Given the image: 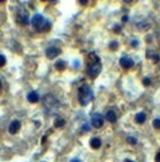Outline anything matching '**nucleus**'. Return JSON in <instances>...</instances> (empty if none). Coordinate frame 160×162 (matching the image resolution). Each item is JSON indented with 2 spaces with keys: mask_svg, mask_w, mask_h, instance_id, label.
Segmentation results:
<instances>
[{
  "mask_svg": "<svg viewBox=\"0 0 160 162\" xmlns=\"http://www.w3.org/2000/svg\"><path fill=\"white\" fill-rule=\"evenodd\" d=\"M54 66H56V69H57V70H61V71H62V70L65 69V62H63V60H58V62L56 63Z\"/></svg>",
  "mask_w": 160,
  "mask_h": 162,
  "instance_id": "obj_14",
  "label": "nucleus"
},
{
  "mask_svg": "<svg viewBox=\"0 0 160 162\" xmlns=\"http://www.w3.org/2000/svg\"><path fill=\"white\" fill-rule=\"evenodd\" d=\"M31 25L37 32H48L52 26L51 22L41 14L33 15V17L31 19Z\"/></svg>",
  "mask_w": 160,
  "mask_h": 162,
  "instance_id": "obj_2",
  "label": "nucleus"
},
{
  "mask_svg": "<svg viewBox=\"0 0 160 162\" xmlns=\"http://www.w3.org/2000/svg\"><path fill=\"white\" fill-rule=\"evenodd\" d=\"M27 101L30 103H37L39 101V95L36 92V91H31L29 95H27Z\"/></svg>",
  "mask_w": 160,
  "mask_h": 162,
  "instance_id": "obj_10",
  "label": "nucleus"
},
{
  "mask_svg": "<svg viewBox=\"0 0 160 162\" xmlns=\"http://www.w3.org/2000/svg\"><path fill=\"white\" fill-rule=\"evenodd\" d=\"M127 142L132 144V145H135V144H137V139H135L134 136H128V138H127Z\"/></svg>",
  "mask_w": 160,
  "mask_h": 162,
  "instance_id": "obj_16",
  "label": "nucleus"
},
{
  "mask_svg": "<svg viewBox=\"0 0 160 162\" xmlns=\"http://www.w3.org/2000/svg\"><path fill=\"white\" fill-rule=\"evenodd\" d=\"M105 117H106V120H108L110 123H116V120H117V114H116V112L112 111V109L107 111V113H106Z\"/></svg>",
  "mask_w": 160,
  "mask_h": 162,
  "instance_id": "obj_9",
  "label": "nucleus"
},
{
  "mask_svg": "<svg viewBox=\"0 0 160 162\" xmlns=\"http://www.w3.org/2000/svg\"><path fill=\"white\" fill-rule=\"evenodd\" d=\"M64 124H65V120H64L63 118H61V117L56 118V120H54V127L62 128V127H64Z\"/></svg>",
  "mask_w": 160,
  "mask_h": 162,
  "instance_id": "obj_13",
  "label": "nucleus"
},
{
  "mask_svg": "<svg viewBox=\"0 0 160 162\" xmlns=\"http://www.w3.org/2000/svg\"><path fill=\"white\" fill-rule=\"evenodd\" d=\"M153 127H154L155 129H160V119L159 118H157V119L153 120Z\"/></svg>",
  "mask_w": 160,
  "mask_h": 162,
  "instance_id": "obj_17",
  "label": "nucleus"
},
{
  "mask_svg": "<svg viewBox=\"0 0 160 162\" xmlns=\"http://www.w3.org/2000/svg\"><path fill=\"white\" fill-rule=\"evenodd\" d=\"M120 65H121L123 69H130V68H133L134 62H133V59L129 58V57H122V58L120 59Z\"/></svg>",
  "mask_w": 160,
  "mask_h": 162,
  "instance_id": "obj_7",
  "label": "nucleus"
},
{
  "mask_svg": "<svg viewBox=\"0 0 160 162\" xmlns=\"http://www.w3.org/2000/svg\"><path fill=\"white\" fill-rule=\"evenodd\" d=\"M117 48H118V42L112 41V42L110 43V49H111V50H116Z\"/></svg>",
  "mask_w": 160,
  "mask_h": 162,
  "instance_id": "obj_15",
  "label": "nucleus"
},
{
  "mask_svg": "<svg viewBox=\"0 0 160 162\" xmlns=\"http://www.w3.org/2000/svg\"><path fill=\"white\" fill-rule=\"evenodd\" d=\"M152 84V80L149 79V77H144L143 79V85H145V86H149Z\"/></svg>",
  "mask_w": 160,
  "mask_h": 162,
  "instance_id": "obj_20",
  "label": "nucleus"
},
{
  "mask_svg": "<svg viewBox=\"0 0 160 162\" xmlns=\"http://www.w3.org/2000/svg\"><path fill=\"white\" fill-rule=\"evenodd\" d=\"M83 130H84V131H89V130H90L89 124H84V125H83Z\"/></svg>",
  "mask_w": 160,
  "mask_h": 162,
  "instance_id": "obj_22",
  "label": "nucleus"
},
{
  "mask_svg": "<svg viewBox=\"0 0 160 162\" xmlns=\"http://www.w3.org/2000/svg\"><path fill=\"white\" fill-rule=\"evenodd\" d=\"M0 89H1V80H0Z\"/></svg>",
  "mask_w": 160,
  "mask_h": 162,
  "instance_id": "obj_28",
  "label": "nucleus"
},
{
  "mask_svg": "<svg viewBox=\"0 0 160 162\" xmlns=\"http://www.w3.org/2000/svg\"><path fill=\"white\" fill-rule=\"evenodd\" d=\"M20 128H21V123L19 120H12L9 125V131L10 134H16L20 130Z\"/></svg>",
  "mask_w": 160,
  "mask_h": 162,
  "instance_id": "obj_8",
  "label": "nucleus"
},
{
  "mask_svg": "<svg viewBox=\"0 0 160 162\" xmlns=\"http://www.w3.org/2000/svg\"><path fill=\"white\" fill-rule=\"evenodd\" d=\"M16 19H17V21H19L21 25H25V26H26V25L30 24L29 12H27V10H25V9H19V10H17Z\"/></svg>",
  "mask_w": 160,
  "mask_h": 162,
  "instance_id": "obj_4",
  "label": "nucleus"
},
{
  "mask_svg": "<svg viewBox=\"0 0 160 162\" xmlns=\"http://www.w3.org/2000/svg\"><path fill=\"white\" fill-rule=\"evenodd\" d=\"M70 162H81V161H80L79 159H73V160H71Z\"/></svg>",
  "mask_w": 160,
  "mask_h": 162,
  "instance_id": "obj_26",
  "label": "nucleus"
},
{
  "mask_svg": "<svg viewBox=\"0 0 160 162\" xmlns=\"http://www.w3.org/2000/svg\"><path fill=\"white\" fill-rule=\"evenodd\" d=\"M113 32H116V33H120L121 32V27L118 26V25H116L115 27H113Z\"/></svg>",
  "mask_w": 160,
  "mask_h": 162,
  "instance_id": "obj_21",
  "label": "nucleus"
},
{
  "mask_svg": "<svg viewBox=\"0 0 160 162\" xmlns=\"http://www.w3.org/2000/svg\"><path fill=\"white\" fill-rule=\"evenodd\" d=\"M134 119H135V122H137L138 124H143V123L145 122V119H147V114H145L144 112H139V113L135 114Z\"/></svg>",
  "mask_w": 160,
  "mask_h": 162,
  "instance_id": "obj_11",
  "label": "nucleus"
},
{
  "mask_svg": "<svg viewBox=\"0 0 160 162\" xmlns=\"http://www.w3.org/2000/svg\"><path fill=\"white\" fill-rule=\"evenodd\" d=\"M122 21H123V22H127V21H128V16H126V15H125V16L122 17Z\"/></svg>",
  "mask_w": 160,
  "mask_h": 162,
  "instance_id": "obj_25",
  "label": "nucleus"
},
{
  "mask_svg": "<svg viewBox=\"0 0 160 162\" xmlns=\"http://www.w3.org/2000/svg\"><path fill=\"white\" fill-rule=\"evenodd\" d=\"M5 64H6V57L0 54V66H4Z\"/></svg>",
  "mask_w": 160,
  "mask_h": 162,
  "instance_id": "obj_19",
  "label": "nucleus"
},
{
  "mask_svg": "<svg viewBox=\"0 0 160 162\" xmlns=\"http://www.w3.org/2000/svg\"><path fill=\"white\" fill-rule=\"evenodd\" d=\"M94 98V92L89 85H81L78 90V99L81 106H88Z\"/></svg>",
  "mask_w": 160,
  "mask_h": 162,
  "instance_id": "obj_3",
  "label": "nucleus"
},
{
  "mask_svg": "<svg viewBox=\"0 0 160 162\" xmlns=\"http://www.w3.org/2000/svg\"><path fill=\"white\" fill-rule=\"evenodd\" d=\"M132 46H133V47L138 46V41H137V39H133V41H132Z\"/></svg>",
  "mask_w": 160,
  "mask_h": 162,
  "instance_id": "obj_24",
  "label": "nucleus"
},
{
  "mask_svg": "<svg viewBox=\"0 0 160 162\" xmlns=\"http://www.w3.org/2000/svg\"><path fill=\"white\" fill-rule=\"evenodd\" d=\"M155 161L160 162V150L158 151V154H157V156H155Z\"/></svg>",
  "mask_w": 160,
  "mask_h": 162,
  "instance_id": "obj_23",
  "label": "nucleus"
},
{
  "mask_svg": "<svg viewBox=\"0 0 160 162\" xmlns=\"http://www.w3.org/2000/svg\"><path fill=\"white\" fill-rule=\"evenodd\" d=\"M90 146H91L94 150L100 149V147H101V140H100L98 138H93V139L90 140Z\"/></svg>",
  "mask_w": 160,
  "mask_h": 162,
  "instance_id": "obj_12",
  "label": "nucleus"
},
{
  "mask_svg": "<svg viewBox=\"0 0 160 162\" xmlns=\"http://www.w3.org/2000/svg\"><path fill=\"white\" fill-rule=\"evenodd\" d=\"M102 69V64L100 62L98 55L95 53H90L89 54V64H88V69L86 72L91 79H95L96 76H98V74L101 72Z\"/></svg>",
  "mask_w": 160,
  "mask_h": 162,
  "instance_id": "obj_1",
  "label": "nucleus"
},
{
  "mask_svg": "<svg viewBox=\"0 0 160 162\" xmlns=\"http://www.w3.org/2000/svg\"><path fill=\"white\" fill-rule=\"evenodd\" d=\"M123 162H134V161H132V160H125Z\"/></svg>",
  "mask_w": 160,
  "mask_h": 162,
  "instance_id": "obj_27",
  "label": "nucleus"
},
{
  "mask_svg": "<svg viewBox=\"0 0 160 162\" xmlns=\"http://www.w3.org/2000/svg\"><path fill=\"white\" fill-rule=\"evenodd\" d=\"M91 125L94 128H96V129H98V128H101L103 125V117L100 113H94L93 114V117H91Z\"/></svg>",
  "mask_w": 160,
  "mask_h": 162,
  "instance_id": "obj_6",
  "label": "nucleus"
},
{
  "mask_svg": "<svg viewBox=\"0 0 160 162\" xmlns=\"http://www.w3.org/2000/svg\"><path fill=\"white\" fill-rule=\"evenodd\" d=\"M152 60H153V63H155V64H157V63H159L160 62V55L159 54H153V55H152Z\"/></svg>",
  "mask_w": 160,
  "mask_h": 162,
  "instance_id": "obj_18",
  "label": "nucleus"
},
{
  "mask_svg": "<svg viewBox=\"0 0 160 162\" xmlns=\"http://www.w3.org/2000/svg\"><path fill=\"white\" fill-rule=\"evenodd\" d=\"M61 53H62V50H61V48H58V47H48V48L46 49V57H47L48 59H54V58H57Z\"/></svg>",
  "mask_w": 160,
  "mask_h": 162,
  "instance_id": "obj_5",
  "label": "nucleus"
}]
</instances>
